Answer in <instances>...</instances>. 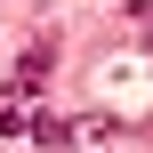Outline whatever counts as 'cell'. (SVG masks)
<instances>
[{
	"instance_id": "1",
	"label": "cell",
	"mask_w": 153,
	"mask_h": 153,
	"mask_svg": "<svg viewBox=\"0 0 153 153\" xmlns=\"http://www.w3.org/2000/svg\"><path fill=\"white\" fill-rule=\"evenodd\" d=\"M40 81H48V48H32V56H24V65H16V97H32V89H40Z\"/></svg>"
},
{
	"instance_id": "2",
	"label": "cell",
	"mask_w": 153,
	"mask_h": 153,
	"mask_svg": "<svg viewBox=\"0 0 153 153\" xmlns=\"http://www.w3.org/2000/svg\"><path fill=\"white\" fill-rule=\"evenodd\" d=\"M32 137H40V145H73V137H81V129H65V121H56V113H40V121H32Z\"/></svg>"
}]
</instances>
